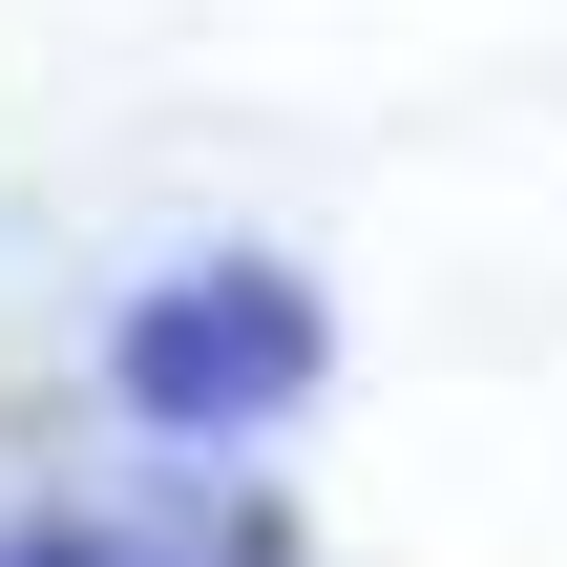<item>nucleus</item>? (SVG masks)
Returning a JSON list of instances; mask_svg holds the SVG:
<instances>
[{"label":"nucleus","instance_id":"f257e3e1","mask_svg":"<svg viewBox=\"0 0 567 567\" xmlns=\"http://www.w3.org/2000/svg\"><path fill=\"white\" fill-rule=\"evenodd\" d=\"M295 358H316V316H295V295H210V316H147V337H126V379H147V400H189V421L274 400Z\"/></svg>","mask_w":567,"mask_h":567}]
</instances>
